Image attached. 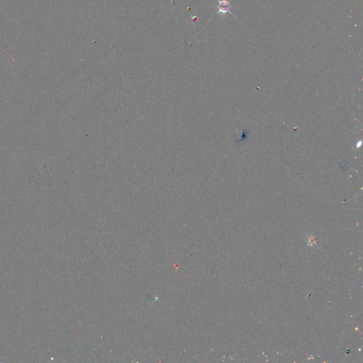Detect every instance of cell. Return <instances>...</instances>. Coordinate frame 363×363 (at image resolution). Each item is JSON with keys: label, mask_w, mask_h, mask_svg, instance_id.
I'll return each instance as SVG.
<instances>
[{"label": "cell", "mask_w": 363, "mask_h": 363, "mask_svg": "<svg viewBox=\"0 0 363 363\" xmlns=\"http://www.w3.org/2000/svg\"><path fill=\"white\" fill-rule=\"evenodd\" d=\"M217 2L219 3V10L217 11L216 14H225L227 13H230L231 14L233 15V14L231 11V0H217Z\"/></svg>", "instance_id": "6da1fadb"}]
</instances>
